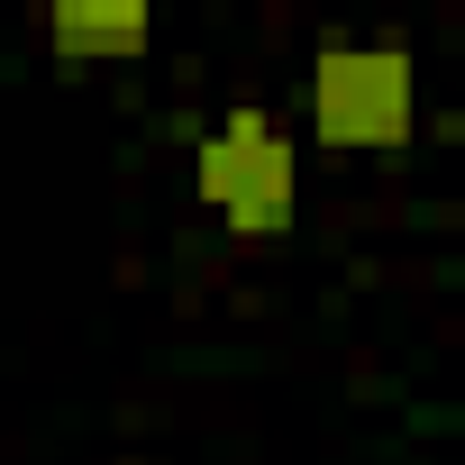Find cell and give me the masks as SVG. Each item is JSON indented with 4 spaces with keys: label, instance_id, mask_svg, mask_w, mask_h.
I'll return each mask as SVG.
<instances>
[{
    "label": "cell",
    "instance_id": "obj_1",
    "mask_svg": "<svg viewBox=\"0 0 465 465\" xmlns=\"http://www.w3.org/2000/svg\"><path fill=\"white\" fill-rule=\"evenodd\" d=\"M292 128L320 155H401L420 137V46L392 28H338L311 46Z\"/></svg>",
    "mask_w": 465,
    "mask_h": 465
},
{
    "label": "cell",
    "instance_id": "obj_2",
    "mask_svg": "<svg viewBox=\"0 0 465 465\" xmlns=\"http://www.w3.org/2000/svg\"><path fill=\"white\" fill-rule=\"evenodd\" d=\"M192 201L228 228V238H283L302 219V128L283 110L256 101H228L192 128Z\"/></svg>",
    "mask_w": 465,
    "mask_h": 465
},
{
    "label": "cell",
    "instance_id": "obj_3",
    "mask_svg": "<svg viewBox=\"0 0 465 465\" xmlns=\"http://www.w3.org/2000/svg\"><path fill=\"white\" fill-rule=\"evenodd\" d=\"M46 55L74 74H119L155 46V0H37Z\"/></svg>",
    "mask_w": 465,
    "mask_h": 465
}]
</instances>
